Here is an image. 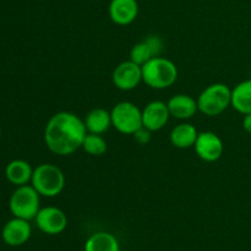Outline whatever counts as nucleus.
<instances>
[{"label": "nucleus", "instance_id": "9b49d317", "mask_svg": "<svg viewBox=\"0 0 251 251\" xmlns=\"http://www.w3.org/2000/svg\"><path fill=\"white\" fill-rule=\"evenodd\" d=\"M169 118L168 105L163 100H152L142 109V125L151 132L163 129Z\"/></svg>", "mask_w": 251, "mask_h": 251}, {"label": "nucleus", "instance_id": "412c9836", "mask_svg": "<svg viewBox=\"0 0 251 251\" xmlns=\"http://www.w3.org/2000/svg\"><path fill=\"white\" fill-rule=\"evenodd\" d=\"M147 44H149L150 49H151L153 56H158L161 54L162 49H163V42L158 36H150L145 39Z\"/></svg>", "mask_w": 251, "mask_h": 251}, {"label": "nucleus", "instance_id": "39448f33", "mask_svg": "<svg viewBox=\"0 0 251 251\" xmlns=\"http://www.w3.org/2000/svg\"><path fill=\"white\" fill-rule=\"evenodd\" d=\"M9 210L14 217L32 221L41 210V195L32 185L16 186L9 199Z\"/></svg>", "mask_w": 251, "mask_h": 251}, {"label": "nucleus", "instance_id": "4468645a", "mask_svg": "<svg viewBox=\"0 0 251 251\" xmlns=\"http://www.w3.org/2000/svg\"><path fill=\"white\" fill-rule=\"evenodd\" d=\"M33 169L25 159H12L5 167V178L14 186L27 185L32 180Z\"/></svg>", "mask_w": 251, "mask_h": 251}, {"label": "nucleus", "instance_id": "f03ea898", "mask_svg": "<svg viewBox=\"0 0 251 251\" xmlns=\"http://www.w3.org/2000/svg\"><path fill=\"white\" fill-rule=\"evenodd\" d=\"M142 68V81L153 90H166L178 80V68L171 59L153 56Z\"/></svg>", "mask_w": 251, "mask_h": 251}, {"label": "nucleus", "instance_id": "b1692460", "mask_svg": "<svg viewBox=\"0 0 251 251\" xmlns=\"http://www.w3.org/2000/svg\"><path fill=\"white\" fill-rule=\"evenodd\" d=\"M0 137H1V126H0Z\"/></svg>", "mask_w": 251, "mask_h": 251}, {"label": "nucleus", "instance_id": "7ed1b4c3", "mask_svg": "<svg viewBox=\"0 0 251 251\" xmlns=\"http://www.w3.org/2000/svg\"><path fill=\"white\" fill-rule=\"evenodd\" d=\"M31 185L43 198H55L65 188V176L55 164L42 163L33 169Z\"/></svg>", "mask_w": 251, "mask_h": 251}, {"label": "nucleus", "instance_id": "f3484780", "mask_svg": "<svg viewBox=\"0 0 251 251\" xmlns=\"http://www.w3.org/2000/svg\"><path fill=\"white\" fill-rule=\"evenodd\" d=\"M232 105L238 113L245 115L251 113V78L242 81L232 90Z\"/></svg>", "mask_w": 251, "mask_h": 251}, {"label": "nucleus", "instance_id": "6ab92c4d", "mask_svg": "<svg viewBox=\"0 0 251 251\" xmlns=\"http://www.w3.org/2000/svg\"><path fill=\"white\" fill-rule=\"evenodd\" d=\"M81 149H82L86 153L90 154V156L100 157L103 156V154L107 152L108 145L107 141L102 137V135L90 134V132H87Z\"/></svg>", "mask_w": 251, "mask_h": 251}, {"label": "nucleus", "instance_id": "0eeeda50", "mask_svg": "<svg viewBox=\"0 0 251 251\" xmlns=\"http://www.w3.org/2000/svg\"><path fill=\"white\" fill-rule=\"evenodd\" d=\"M34 222L41 232L48 235H56L63 233L68 227V216L61 208L47 206L38 211Z\"/></svg>", "mask_w": 251, "mask_h": 251}, {"label": "nucleus", "instance_id": "4be33fe9", "mask_svg": "<svg viewBox=\"0 0 251 251\" xmlns=\"http://www.w3.org/2000/svg\"><path fill=\"white\" fill-rule=\"evenodd\" d=\"M134 137H135V140L139 142V144L145 145V144H147L150 140H151V131H150V130H147L146 127L142 126L141 129H139L136 132H135Z\"/></svg>", "mask_w": 251, "mask_h": 251}, {"label": "nucleus", "instance_id": "a211bd4d", "mask_svg": "<svg viewBox=\"0 0 251 251\" xmlns=\"http://www.w3.org/2000/svg\"><path fill=\"white\" fill-rule=\"evenodd\" d=\"M83 251H120V245L112 233L96 232L86 240Z\"/></svg>", "mask_w": 251, "mask_h": 251}, {"label": "nucleus", "instance_id": "20e7f679", "mask_svg": "<svg viewBox=\"0 0 251 251\" xmlns=\"http://www.w3.org/2000/svg\"><path fill=\"white\" fill-rule=\"evenodd\" d=\"M199 112L207 117H217L232 104V90L226 83H212L198 97Z\"/></svg>", "mask_w": 251, "mask_h": 251}, {"label": "nucleus", "instance_id": "9d476101", "mask_svg": "<svg viewBox=\"0 0 251 251\" xmlns=\"http://www.w3.org/2000/svg\"><path fill=\"white\" fill-rule=\"evenodd\" d=\"M32 235V227L29 221L14 217L5 223L1 230V238L9 247H21L26 244Z\"/></svg>", "mask_w": 251, "mask_h": 251}, {"label": "nucleus", "instance_id": "f257e3e1", "mask_svg": "<svg viewBox=\"0 0 251 251\" xmlns=\"http://www.w3.org/2000/svg\"><path fill=\"white\" fill-rule=\"evenodd\" d=\"M87 135L85 123L70 112L51 115L44 127V142L50 152L58 156H70L82 147Z\"/></svg>", "mask_w": 251, "mask_h": 251}, {"label": "nucleus", "instance_id": "dca6fc26", "mask_svg": "<svg viewBox=\"0 0 251 251\" xmlns=\"http://www.w3.org/2000/svg\"><path fill=\"white\" fill-rule=\"evenodd\" d=\"M83 123H85L87 132L102 135L112 126L110 112H108L104 108H95L88 112V114L83 119Z\"/></svg>", "mask_w": 251, "mask_h": 251}, {"label": "nucleus", "instance_id": "423d86ee", "mask_svg": "<svg viewBox=\"0 0 251 251\" xmlns=\"http://www.w3.org/2000/svg\"><path fill=\"white\" fill-rule=\"evenodd\" d=\"M112 126L124 135H134L142 125V110L132 102L123 100L110 110Z\"/></svg>", "mask_w": 251, "mask_h": 251}, {"label": "nucleus", "instance_id": "5701e85b", "mask_svg": "<svg viewBox=\"0 0 251 251\" xmlns=\"http://www.w3.org/2000/svg\"><path fill=\"white\" fill-rule=\"evenodd\" d=\"M243 129L248 134H251V113L250 114H245L244 118H243Z\"/></svg>", "mask_w": 251, "mask_h": 251}, {"label": "nucleus", "instance_id": "aec40b11", "mask_svg": "<svg viewBox=\"0 0 251 251\" xmlns=\"http://www.w3.org/2000/svg\"><path fill=\"white\" fill-rule=\"evenodd\" d=\"M151 58H153V54H152L149 44L145 41L136 43L132 47L131 50H130V60L139 64V65L141 66L144 65L145 63H147Z\"/></svg>", "mask_w": 251, "mask_h": 251}, {"label": "nucleus", "instance_id": "1a4fd4ad", "mask_svg": "<svg viewBox=\"0 0 251 251\" xmlns=\"http://www.w3.org/2000/svg\"><path fill=\"white\" fill-rule=\"evenodd\" d=\"M194 147L199 158L205 162L218 161L225 151L222 139L213 131L199 132Z\"/></svg>", "mask_w": 251, "mask_h": 251}, {"label": "nucleus", "instance_id": "f8f14e48", "mask_svg": "<svg viewBox=\"0 0 251 251\" xmlns=\"http://www.w3.org/2000/svg\"><path fill=\"white\" fill-rule=\"evenodd\" d=\"M108 12L114 24L126 26L136 20L139 15V4L136 0H110Z\"/></svg>", "mask_w": 251, "mask_h": 251}, {"label": "nucleus", "instance_id": "2eb2a0df", "mask_svg": "<svg viewBox=\"0 0 251 251\" xmlns=\"http://www.w3.org/2000/svg\"><path fill=\"white\" fill-rule=\"evenodd\" d=\"M199 131L190 123H180L172 129L169 141L174 147L180 150L190 149L195 145Z\"/></svg>", "mask_w": 251, "mask_h": 251}, {"label": "nucleus", "instance_id": "6e6552de", "mask_svg": "<svg viewBox=\"0 0 251 251\" xmlns=\"http://www.w3.org/2000/svg\"><path fill=\"white\" fill-rule=\"evenodd\" d=\"M113 85L122 91H131L142 81V68L129 59L120 63L112 74Z\"/></svg>", "mask_w": 251, "mask_h": 251}, {"label": "nucleus", "instance_id": "ddd939ff", "mask_svg": "<svg viewBox=\"0 0 251 251\" xmlns=\"http://www.w3.org/2000/svg\"><path fill=\"white\" fill-rule=\"evenodd\" d=\"M167 105H168L171 117L179 120L190 119L199 112L198 100L191 96L183 95V93L169 98Z\"/></svg>", "mask_w": 251, "mask_h": 251}]
</instances>
